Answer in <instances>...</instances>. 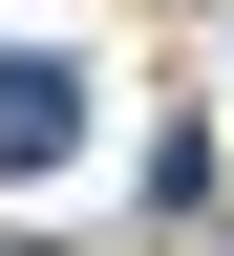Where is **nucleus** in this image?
Segmentation results:
<instances>
[{"label":"nucleus","instance_id":"1","mask_svg":"<svg viewBox=\"0 0 234 256\" xmlns=\"http://www.w3.org/2000/svg\"><path fill=\"white\" fill-rule=\"evenodd\" d=\"M64 150H85V64H64V43H0V192L64 171Z\"/></svg>","mask_w":234,"mask_h":256}]
</instances>
